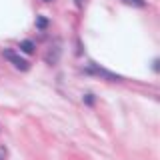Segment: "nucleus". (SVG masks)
Masks as SVG:
<instances>
[{
	"label": "nucleus",
	"instance_id": "nucleus-1",
	"mask_svg": "<svg viewBox=\"0 0 160 160\" xmlns=\"http://www.w3.org/2000/svg\"><path fill=\"white\" fill-rule=\"evenodd\" d=\"M2 54H4V58H6V60H10V62H12V64H14V66H16L18 70H22V72H26V70L30 68V64H28V62H26V60H24V58H20L18 54L14 52V50L6 48V50H4Z\"/></svg>",
	"mask_w": 160,
	"mask_h": 160
},
{
	"label": "nucleus",
	"instance_id": "nucleus-2",
	"mask_svg": "<svg viewBox=\"0 0 160 160\" xmlns=\"http://www.w3.org/2000/svg\"><path fill=\"white\" fill-rule=\"evenodd\" d=\"M86 72H92V74H96V76H102V78L110 80V82H116V80H122V78L118 76V74H112V72H108V70H104V68H98V66H94V64H90V66L86 68Z\"/></svg>",
	"mask_w": 160,
	"mask_h": 160
},
{
	"label": "nucleus",
	"instance_id": "nucleus-3",
	"mask_svg": "<svg viewBox=\"0 0 160 160\" xmlns=\"http://www.w3.org/2000/svg\"><path fill=\"white\" fill-rule=\"evenodd\" d=\"M20 50H22L24 54H34V50H36V44L32 42V40H22L20 42V46H18Z\"/></svg>",
	"mask_w": 160,
	"mask_h": 160
},
{
	"label": "nucleus",
	"instance_id": "nucleus-4",
	"mask_svg": "<svg viewBox=\"0 0 160 160\" xmlns=\"http://www.w3.org/2000/svg\"><path fill=\"white\" fill-rule=\"evenodd\" d=\"M36 26H38L40 30H44V28L48 26V18H44V16H38V18H36Z\"/></svg>",
	"mask_w": 160,
	"mask_h": 160
},
{
	"label": "nucleus",
	"instance_id": "nucleus-5",
	"mask_svg": "<svg viewBox=\"0 0 160 160\" xmlns=\"http://www.w3.org/2000/svg\"><path fill=\"white\" fill-rule=\"evenodd\" d=\"M126 4H132V6H136V8H144L146 6V2L144 0H124Z\"/></svg>",
	"mask_w": 160,
	"mask_h": 160
},
{
	"label": "nucleus",
	"instance_id": "nucleus-6",
	"mask_svg": "<svg viewBox=\"0 0 160 160\" xmlns=\"http://www.w3.org/2000/svg\"><path fill=\"white\" fill-rule=\"evenodd\" d=\"M84 102H86L88 106H92V104L96 102V98H94V94H86V96H84Z\"/></svg>",
	"mask_w": 160,
	"mask_h": 160
},
{
	"label": "nucleus",
	"instance_id": "nucleus-7",
	"mask_svg": "<svg viewBox=\"0 0 160 160\" xmlns=\"http://www.w3.org/2000/svg\"><path fill=\"white\" fill-rule=\"evenodd\" d=\"M74 2H76V6H80V4H82V0H74Z\"/></svg>",
	"mask_w": 160,
	"mask_h": 160
},
{
	"label": "nucleus",
	"instance_id": "nucleus-8",
	"mask_svg": "<svg viewBox=\"0 0 160 160\" xmlns=\"http://www.w3.org/2000/svg\"><path fill=\"white\" fill-rule=\"evenodd\" d=\"M42 2H52V0H42Z\"/></svg>",
	"mask_w": 160,
	"mask_h": 160
}]
</instances>
